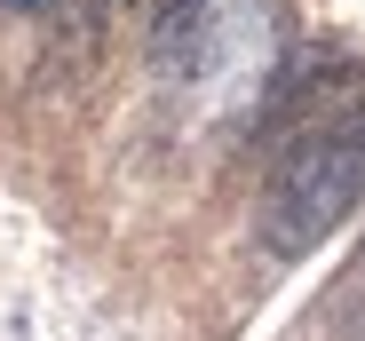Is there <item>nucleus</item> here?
<instances>
[{
    "label": "nucleus",
    "instance_id": "1",
    "mask_svg": "<svg viewBox=\"0 0 365 341\" xmlns=\"http://www.w3.org/2000/svg\"><path fill=\"white\" fill-rule=\"evenodd\" d=\"M365 199V135L357 127H310L262 191V246L270 254H310L334 222Z\"/></svg>",
    "mask_w": 365,
    "mask_h": 341
},
{
    "label": "nucleus",
    "instance_id": "2",
    "mask_svg": "<svg viewBox=\"0 0 365 341\" xmlns=\"http://www.w3.org/2000/svg\"><path fill=\"white\" fill-rule=\"evenodd\" d=\"M143 9H151L159 24H182V16H191V9H199V0H143Z\"/></svg>",
    "mask_w": 365,
    "mask_h": 341
},
{
    "label": "nucleus",
    "instance_id": "3",
    "mask_svg": "<svg viewBox=\"0 0 365 341\" xmlns=\"http://www.w3.org/2000/svg\"><path fill=\"white\" fill-rule=\"evenodd\" d=\"M0 9H24V16H40V9H56V0H0Z\"/></svg>",
    "mask_w": 365,
    "mask_h": 341
}]
</instances>
